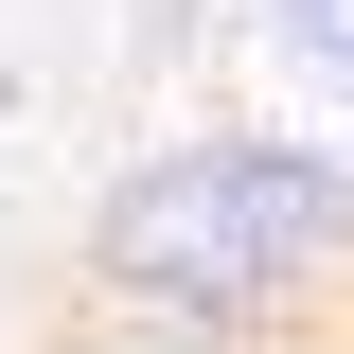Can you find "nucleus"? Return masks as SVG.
<instances>
[{"label":"nucleus","instance_id":"obj_1","mask_svg":"<svg viewBox=\"0 0 354 354\" xmlns=\"http://www.w3.org/2000/svg\"><path fill=\"white\" fill-rule=\"evenodd\" d=\"M354 283V142L301 124H195L142 142L71 230V301H160V319H319Z\"/></svg>","mask_w":354,"mask_h":354},{"label":"nucleus","instance_id":"obj_2","mask_svg":"<svg viewBox=\"0 0 354 354\" xmlns=\"http://www.w3.org/2000/svg\"><path fill=\"white\" fill-rule=\"evenodd\" d=\"M53 354H301V319H160V301H71Z\"/></svg>","mask_w":354,"mask_h":354},{"label":"nucleus","instance_id":"obj_3","mask_svg":"<svg viewBox=\"0 0 354 354\" xmlns=\"http://www.w3.org/2000/svg\"><path fill=\"white\" fill-rule=\"evenodd\" d=\"M266 53H283L301 88H337V106H354V0H266Z\"/></svg>","mask_w":354,"mask_h":354}]
</instances>
